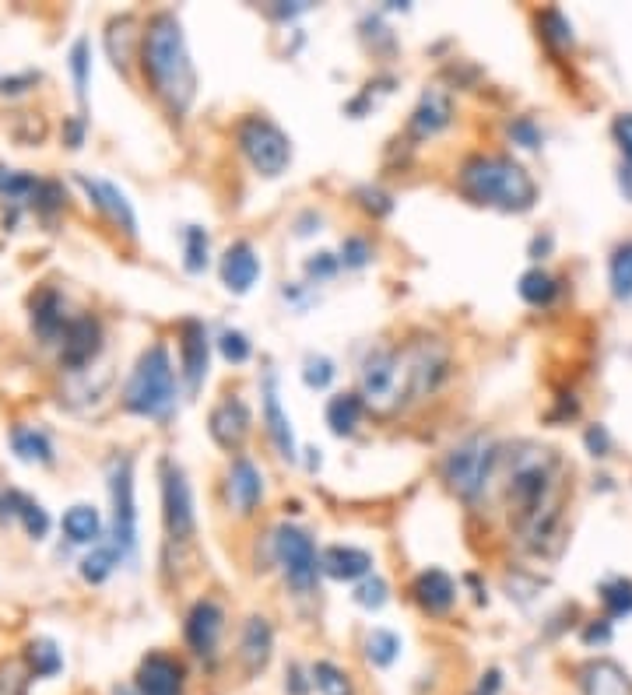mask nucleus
Masks as SVG:
<instances>
[{"label": "nucleus", "instance_id": "1", "mask_svg": "<svg viewBox=\"0 0 632 695\" xmlns=\"http://www.w3.org/2000/svg\"><path fill=\"white\" fill-rule=\"evenodd\" d=\"M506 488V506H510V524L527 548L541 552L559 524V457L545 446H517L503 453L499 478Z\"/></svg>", "mask_w": 632, "mask_h": 695}, {"label": "nucleus", "instance_id": "2", "mask_svg": "<svg viewBox=\"0 0 632 695\" xmlns=\"http://www.w3.org/2000/svg\"><path fill=\"white\" fill-rule=\"evenodd\" d=\"M141 71L151 92L173 116H183L197 99V67L190 57L187 32L173 11H162L141 32Z\"/></svg>", "mask_w": 632, "mask_h": 695}, {"label": "nucleus", "instance_id": "3", "mask_svg": "<svg viewBox=\"0 0 632 695\" xmlns=\"http://www.w3.org/2000/svg\"><path fill=\"white\" fill-rule=\"evenodd\" d=\"M457 187L478 208H496V211H531L538 201V187H534L531 172L520 162L506 155H471L457 172Z\"/></svg>", "mask_w": 632, "mask_h": 695}, {"label": "nucleus", "instance_id": "4", "mask_svg": "<svg viewBox=\"0 0 632 695\" xmlns=\"http://www.w3.org/2000/svg\"><path fill=\"white\" fill-rule=\"evenodd\" d=\"M120 404L127 415L155 418V422H166L176 411V369L173 359H169V348L162 341L148 344L137 355L127 387L120 394Z\"/></svg>", "mask_w": 632, "mask_h": 695}, {"label": "nucleus", "instance_id": "5", "mask_svg": "<svg viewBox=\"0 0 632 695\" xmlns=\"http://www.w3.org/2000/svg\"><path fill=\"white\" fill-rule=\"evenodd\" d=\"M499 464H503V450L496 446V439L467 436L464 443H457L446 453L443 478L464 502H478L499 478Z\"/></svg>", "mask_w": 632, "mask_h": 695}, {"label": "nucleus", "instance_id": "6", "mask_svg": "<svg viewBox=\"0 0 632 695\" xmlns=\"http://www.w3.org/2000/svg\"><path fill=\"white\" fill-rule=\"evenodd\" d=\"M236 148L250 162V169L264 180H278L292 165V141L267 116H243L236 123Z\"/></svg>", "mask_w": 632, "mask_h": 695}, {"label": "nucleus", "instance_id": "7", "mask_svg": "<svg viewBox=\"0 0 632 695\" xmlns=\"http://www.w3.org/2000/svg\"><path fill=\"white\" fill-rule=\"evenodd\" d=\"M109 502H113V520H109V545L120 552V559H134L137 552V502H134V460L127 453H116L106 464Z\"/></svg>", "mask_w": 632, "mask_h": 695}, {"label": "nucleus", "instance_id": "8", "mask_svg": "<svg viewBox=\"0 0 632 695\" xmlns=\"http://www.w3.org/2000/svg\"><path fill=\"white\" fill-rule=\"evenodd\" d=\"M397 355H401V401H422L443 387L446 373H450V355L443 344L418 341L397 348Z\"/></svg>", "mask_w": 632, "mask_h": 695}, {"label": "nucleus", "instance_id": "9", "mask_svg": "<svg viewBox=\"0 0 632 695\" xmlns=\"http://www.w3.org/2000/svg\"><path fill=\"white\" fill-rule=\"evenodd\" d=\"M274 559H278L285 580L292 583L299 594H313L316 576H320V559H316V545L302 527L295 524H278L271 534Z\"/></svg>", "mask_w": 632, "mask_h": 695}, {"label": "nucleus", "instance_id": "10", "mask_svg": "<svg viewBox=\"0 0 632 695\" xmlns=\"http://www.w3.org/2000/svg\"><path fill=\"white\" fill-rule=\"evenodd\" d=\"M162 524H166L169 545H190L197 534L194 492H190L187 471L173 460L162 464Z\"/></svg>", "mask_w": 632, "mask_h": 695}, {"label": "nucleus", "instance_id": "11", "mask_svg": "<svg viewBox=\"0 0 632 695\" xmlns=\"http://www.w3.org/2000/svg\"><path fill=\"white\" fill-rule=\"evenodd\" d=\"M359 397L376 411L401 408V355L397 348H373L359 366Z\"/></svg>", "mask_w": 632, "mask_h": 695}, {"label": "nucleus", "instance_id": "12", "mask_svg": "<svg viewBox=\"0 0 632 695\" xmlns=\"http://www.w3.org/2000/svg\"><path fill=\"white\" fill-rule=\"evenodd\" d=\"M102 352V323L95 316H71L60 334V366L81 373Z\"/></svg>", "mask_w": 632, "mask_h": 695}, {"label": "nucleus", "instance_id": "13", "mask_svg": "<svg viewBox=\"0 0 632 695\" xmlns=\"http://www.w3.org/2000/svg\"><path fill=\"white\" fill-rule=\"evenodd\" d=\"M250 429H253V415H250V408H246V401L239 394L222 397V401L211 408L208 432H211V439L222 446V450L239 453V450H243V443H246V436H250Z\"/></svg>", "mask_w": 632, "mask_h": 695}, {"label": "nucleus", "instance_id": "14", "mask_svg": "<svg viewBox=\"0 0 632 695\" xmlns=\"http://www.w3.org/2000/svg\"><path fill=\"white\" fill-rule=\"evenodd\" d=\"M208 362H211V337L201 320H183L180 323V369L187 380L190 397L201 394L204 380H208Z\"/></svg>", "mask_w": 632, "mask_h": 695}, {"label": "nucleus", "instance_id": "15", "mask_svg": "<svg viewBox=\"0 0 632 695\" xmlns=\"http://www.w3.org/2000/svg\"><path fill=\"white\" fill-rule=\"evenodd\" d=\"M222 629H225V611L215 597L194 601V608L187 611V622H183V636H187V646L197 657H215Z\"/></svg>", "mask_w": 632, "mask_h": 695}, {"label": "nucleus", "instance_id": "16", "mask_svg": "<svg viewBox=\"0 0 632 695\" xmlns=\"http://www.w3.org/2000/svg\"><path fill=\"white\" fill-rule=\"evenodd\" d=\"M260 499H264V474L257 471V464L250 457L236 453L229 471H225V502H229L232 513L250 516L257 513Z\"/></svg>", "mask_w": 632, "mask_h": 695}, {"label": "nucleus", "instance_id": "17", "mask_svg": "<svg viewBox=\"0 0 632 695\" xmlns=\"http://www.w3.org/2000/svg\"><path fill=\"white\" fill-rule=\"evenodd\" d=\"M74 183L85 190L88 201L95 204V211H99V215H106L109 222H113L120 232H127L130 239L137 236V215H134V208H130L127 194H123L116 183H109V180H88V176H74Z\"/></svg>", "mask_w": 632, "mask_h": 695}, {"label": "nucleus", "instance_id": "18", "mask_svg": "<svg viewBox=\"0 0 632 695\" xmlns=\"http://www.w3.org/2000/svg\"><path fill=\"white\" fill-rule=\"evenodd\" d=\"M218 274H222L225 292L246 295V292H253V285L260 281V274H264V264H260L257 250H253L246 239H236V243H232L229 250L222 253Z\"/></svg>", "mask_w": 632, "mask_h": 695}, {"label": "nucleus", "instance_id": "19", "mask_svg": "<svg viewBox=\"0 0 632 695\" xmlns=\"http://www.w3.org/2000/svg\"><path fill=\"white\" fill-rule=\"evenodd\" d=\"M137 695H183V664L169 653H148L134 678Z\"/></svg>", "mask_w": 632, "mask_h": 695}, {"label": "nucleus", "instance_id": "20", "mask_svg": "<svg viewBox=\"0 0 632 695\" xmlns=\"http://www.w3.org/2000/svg\"><path fill=\"white\" fill-rule=\"evenodd\" d=\"M411 597L418 601V608L429 615H446L457 604V583L453 576H446L443 569H425L411 583Z\"/></svg>", "mask_w": 632, "mask_h": 695}, {"label": "nucleus", "instance_id": "21", "mask_svg": "<svg viewBox=\"0 0 632 695\" xmlns=\"http://www.w3.org/2000/svg\"><path fill=\"white\" fill-rule=\"evenodd\" d=\"M264 425H267V436H271L274 450L278 457L285 460H295V432H292V418L281 411V401H278V380L271 373L264 376Z\"/></svg>", "mask_w": 632, "mask_h": 695}, {"label": "nucleus", "instance_id": "22", "mask_svg": "<svg viewBox=\"0 0 632 695\" xmlns=\"http://www.w3.org/2000/svg\"><path fill=\"white\" fill-rule=\"evenodd\" d=\"M320 573H327L331 580L352 583V580H366L373 573V555L362 552L355 545H331L324 555H320Z\"/></svg>", "mask_w": 632, "mask_h": 695}, {"label": "nucleus", "instance_id": "23", "mask_svg": "<svg viewBox=\"0 0 632 695\" xmlns=\"http://www.w3.org/2000/svg\"><path fill=\"white\" fill-rule=\"evenodd\" d=\"M453 120V102L446 92H439V88H429V92H422V99H418L415 113H411V134L415 137H436L439 130H446Z\"/></svg>", "mask_w": 632, "mask_h": 695}, {"label": "nucleus", "instance_id": "24", "mask_svg": "<svg viewBox=\"0 0 632 695\" xmlns=\"http://www.w3.org/2000/svg\"><path fill=\"white\" fill-rule=\"evenodd\" d=\"M67 320H71V316H67L64 295H60L57 288H43V292L32 295V327H36V334L43 337L46 344L60 341Z\"/></svg>", "mask_w": 632, "mask_h": 695}, {"label": "nucleus", "instance_id": "25", "mask_svg": "<svg viewBox=\"0 0 632 695\" xmlns=\"http://www.w3.org/2000/svg\"><path fill=\"white\" fill-rule=\"evenodd\" d=\"M0 513H8L11 520H18L32 541H43L46 534H50V513H46V509L25 492H4V495H0Z\"/></svg>", "mask_w": 632, "mask_h": 695}, {"label": "nucleus", "instance_id": "26", "mask_svg": "<svg viewBox=\"0 0 632 695\" xmlns=\"http://www.w3.org/2000/svg\"><path fill=\"white\" fill-rule=\"evenodd\" d=\"M106 53H109V60H113L116 71H123V74L130 71V60L141 53V32H137L134 15H123V18H113V22H109Z\"/></svg>", "mask_w": 632, "mask_h": 695}, {"label": "nucleus", "instance_id": "27", "mask_svg": "<svg viewBox=\"0 0 632 695\" xmlns=\"http://www.w3.org/2000/svg\"><path fill=\"white\" fill-rule=\"evenodd\" d=\"M274 650V632L267 625V618L253 615L250 622L243 625V643H239V657L246 664V674H260L271 660Z\"/></svg>", "mask_w": 632, "mask_h": 695}, {"label": "nucleus", "instance_id": "28", "mask_svg": "<svg viewBox=\"0 0 632 695\" xmlns=\"http://www.w3.org/2000/svg\"><path fill=\"white\" fill-rule=\"evenodd\" d=\"M60 531H64V538L71 541V545H102V513L95 506H88V502H78V506H71L64 513V520H60Z\"/></svg>", "mask_w": 632, "mask_h": 695}, {"label": "nucleus", "instance_id": "29", "mask_svg": "<svg viewBox=\"0 0 632 695\" xmlns=\"http://www.w3.org/2000/svg\"><path fill=\"white\" fill-rule=\"evenodd\" d=\"M11 450H15V457L25 460V464H53V460H57L50 436H46L43 429H36V425H15V429H11Z\"/></svg>", "mask_w": 632, "mask_h": 695}, {"label": "nucleus", "instance_id": "30", "mask_svg": "<svg viewBox=\"0 0 632 695\" xmlns=\"http://www.w3.org/2000/svg\"><path fill=\"white\" fill-rule=\"evenodd\" d=\"M583 695H629V678L611 660H597L583 671Z\"/></svg>", "mask_w": 632, "mask_h": 695}, {"label": "nucleus", "instance_id": "31", "mask_svg": "<svg viewBox=\"0 0 632 695\" xmlns=\"http://www.w3.org/2000/svg\"><path fill=\"white\" fill-rule=\"evenodd\" d=\"M362 411H366V404H362L359 394H334L331 401H327L324 415L334 436H352L362 425Z\"/></svg>", "mask_w": 632, "mask_h": 695}, {"label": "nucleus", "instance_id": "32", "mask_svg": "<svg viewBox=\"0 0 632 695\" xmlns=\"http://www.w3.org/2000/svg\"><path fill=\"white\" fill-rule=\"evenodd\" d=\"M67 67L74 78V95L81 102V113H88V81H92V39L81 36L74 39L71 53H67Z\"/></svg>", "mask_w": 632, "mask_h": 695}, {"label": "nucleus", "instance_id": "33", "mask_svg": "<svg viewBox=\"0 0 632 695\" xmlns=\"http://www.w3.org/2000/svg\"><path fill=\"white\" fill-rule=\"evenodd\" d=\"M608 285L618 302L632 299V239L618 243L608 257Z\"/></svg>", "mask_w": 632, "mask_h": 695}, {"label": "nucleus", "instance_id": "34", "mask_svg": "<svg viewBox=\"0 0 632 695\" xmlns=\"http://www.w3.org/2000/svg\"><path fill=\"white\" fill-rule=\"evenodd\" d=\"M120 552H116L113 545H95L92 552L81 559V580L92 583V587H99V583H106L109 576H113V569L120 566Z\"/></svg>", "mask_w": 632, "mask_h": 695}, {"label": "nucleus", "instance_id": "35", "mask_svg": "<svg viewBox=\"0 0 632 695\" xmlns=\"http://www.w3.org/2000/svg\"><path fill=\"white\" fill-rule=\"evenodd\" d=\"M211 264V239L201 225H187L183 229V267L190 274H204Z\"/></svg>", "mask_w": 632, "mask_h": 695}, {"label": "nucleus", "instance_id": "36", "mask_svg": "<svg viewBox=\"0 0 632 695\" xmlns=\"http://www.w3.org/2000/svg\"><path fill=\"white\" fill-rule=\"evenodd\" d=\"M517 292H520V299L531 302V306H548V302L559 295V281L548 271H541V267H534V271H527L524 278H520Z\"/></svg>", "mask_w": 632, "mask_h": 695}, {"label": "nucleus", "instance_id": "37", "mask_svg": "<svg viewBox=\"0 0 632 695\" xmlns=\"http://www.w3.org/2000/svg\"><path fill=\"white\" fill-rule=\"evenodd\" d=\"M25 660H29V674H36V678H53V674H60V667H64V657H60L53 639H36V643H29Z\"/></svg>", "mask_w": 632, "mask_h": 695}, {"label": "nucleus", "instance_id": "38", "mask_svg": "<svg viewBox=\"0 0 632 695\" xmlns=\"http://www.w3.org/2000/svg\"><path fill=\"white\" fill-rule=\"evenodd\" d=\"M538 29H541V39H545L548 46H555V50H569V46H573V22H569L562 11H555V8L541 11Z\"/></svg>", "mask_w": 632, "mask_h": 695}, {"label": "nucleus", "instance_id": "39", "mask_svg": "<svg viewBox=\"0 0 632 695\" xmlns=\"http://www.w3.org/2000/svg\"><path fill=\"white\" fill-rule=\"evenodd\" d=\"M309 674H313V685L320 688V695H352V681H348V674L341 671L338 664H331V660H316L313 667H309Z\"/></svg>", "mask_w": 632, "mask_h": 695}, {"label": "nucleus", "instance_id": "40", "mask_svg": "<svg viewBox=\"0 0 632 695\" xmlns=\"http://www.w3.org/2000/svg\"><path fill=\"white\" fill-rule=\"evenodd\" d=\"M397 653H401V639L394 636L390 629H373L366 639V657L369 664L376 667H390L397 660Z\"/></svg>", "mask_w": 632, "mask_h": 695}, {"label": "nucleus", "instance_id": "41", "mask_svg": "<svg viewBox=\"0 0 632 695\" xmlns=\"http://www.w3.org/2000/svg\"><path fill=\"white\" fill-rule=\"evenodd\" d=\"M601 601L608 618H622L632 611V583L629 580H611L601 587Z\"/></svg>", "mask_w": 632, "mask_h": 695}, {"label": "nucleus", "instance_id": "42", "mask_svg": "<svg viewBox=\"0 0 632 695\" xmlns=\"http://www.w3.org/2000/svg\"><path fill=\"white\" fill-rule=\"evenodd\" d=\"M334 376H338V369H334V362L327 355H309L306 366H302V383L309 390H327L334 383Z\"/></svg>", "mask_w": 632, "mask_h": 695}, {"label": "nucleus", "instance_id": "43", "mask_svg": "<svg viewBox=\"0 0 632 695\" xmlns=\"http://www.w3.org/2000/svg\"><path fill=\"white\" fill-rule=\"evenodd\" d=\"M218 352H222V359L232 362V366H243V362L253 355V344L243 330H222V337H218Z\"/></svg>", "mask_w": 632, "mask_h": 695}, {"label": "nucleus", "instance_id": "44", "mask_svg": "<svg viewBox=\"0 0 632 695\" xmlns=\"http://www.w3.org/2000/svg\"><path fill=\"white\" fill-rule=\"evenodd\" d=\"M387 580H380V576H366V580H359V587H355V604L359 608H369V611H380L383 604H387Z\"/></svg>", "mask_w": 632, "mask_h": 695}, {"label": "nucleus", "instance_id": "45", "mask_svg": "<svg viewBox=\"0 0 632 695\" xmlns=\"http://www.w3.org/2000/svg\"><path fill=\"white\" fill-rule=\"evenodd\" d=\"M25 685H29V667L22 660L0 664V695H25Z\"/></svg>", "mask_w": 632, "mask_h": 695}, {"label": "nucleus", "instance_id": "46", "mask_svg": "<svg viewBox=\"0 0 632 695\" xmlns=\"http://www.w3.org/2000/svg\"><path fill=\"white\" fill-rule=\"evenodd\" d=\"M32 208L39 211V215H53V211L64 208V187L53 180H39L36 194H32Z\"/></svg>", "mask_w": 632, "mask_h": 695}, {"label": "nucleus", "instance_id": "47", "mask_svg": "<svg viewBox=\"0 0 632 695\" xmlns=\"http://www.w3.org/2000/svg\"><path fill=\"white\" fill-rule=\"evenodd\" d=\"M369 260H373V246H369L362 236H348L345 243H341V257H338L341 267H352V271H359V267H366Z\"/></svg>", "mask_w": 632, "mask_h": 695}, {"label": "nucleus", "instance_id": "48", "mask_svg": "<svg viewBox=\"0 0 632 695\" xmlns=\"http://www.w3.org/2000/svg\"><path fill=\"white\" fill-rule=\"evenodd\" d=\"M338 257L334 253H313V257L306 260V274L313 281H327V278H334L338 274Z\"/></svg>", "mask_w": 632, "mask_h": 695}, {"label": "nucleus", "instance_id": "49", "mask_svg": "<svg viewBox=\"0 0 632 695\" xmlns=\"http://www.w3.org/2000/svg\"><path fill=\"white\" fill-rule=\"evenodd\" d=\"M510 137H513V144H520V148H538L541 144V130L534 127V120H527V116H520V120L510 123Z\"/></svg>", "mask_w": 632, "mask_h": 695}, {"label": "nucleus", "instance_id": "50", "mask_svg": "<svg viewBox=\"0 0 632 695\" xmlns=\"http://www.w3.org/2000/svg\"><path fill=\"white\" fill-rule=\"evenodd\" d=\"M611 134H615L618 148H622L625 165H632V113L615 116V123H611Z\"/></svg>", "mask_w": 632, "mask_h": 695}, {"label": "nucleus", "instance_id": "51", "mask_svg": "<svg viewBox=\"0 0 632 695\" xmlns=\"http://www.w3.org/2000/svg\"><path fill=\"white\" fill-rule=\"evenodd\" d=\"M85 130H88V116L85 113H78L74 120H67L64 123V144H67V148H81V144H85Z\"/></svg>", "mask_w": 632, "mask_h": 695}, {"label": "nucleus", "instance_id": "52", "mask_svg": "<svg viewBox=\"0 0 632 695\" xmlns=\"http://www.w3.org/2000/svg\"><path fill=\"white\" fill-rule=\"evenodd\" d=\"M587 450L594 453V457H608L611 436H608V429H604V425H590V429H587Z\"/></svg>", "mask_w": 632, "mask_h": 695}, {"label": "nucleus", "instance_id": "53", "mask_svg": "<svg viewBox=\"0 0 632 695\" xmlns=\"http://www.w3.org/2000/svg\"><path fill=\"white\" fill-rule=\"evenodd\" d=\"M359 197H362V204H366L369 211H376V215H387L390 208H394V201H390L387 194H380V190H359Z\"/></svg>", "mask_w": 632, "mask_h": 695}, {"label": "nucleus", "instance_id": "54", "mask_svg": "<svg viewBox=\"0 0 632 695\" xmlns=\"http://www.w3.org/2000/svg\"><path fill=\"white\" fill-rule=\"evenodd\" d=\"M611 639V625L601 618V625H590L587 632H583V643H608Z\"/></svg>", "mask_w": 632, "mask_h": 695}, {"label": "nucleus", "instance_id": "55", "mask_svg": "<svg viewBox=\"0 0 632 695\" xmlns=\"http://www.w3.org/2000/svg\"><path fill=\"white\" fill-rule=\"evenodd\" d=\"M22 85H36V74H25V78H4V81H0V92H4V95H18V92H25V88Z\"/></svg>", "mask_w": 632, "mask_h": 695}, {"label": "nucleus", "instance_id": "56", "mask_svg": "<svg viewBox=\"0 0 632 695\" xmlns=\"http://www.w3.org/2000/svg\"><path fill=\"white\" fill-rule=\"evenodd\" d=\"M618 183H622L625 201H632V165H622V176H618Z\"/></svg>", "mask_w": 632, "mask_h": 695}]
</instances>
